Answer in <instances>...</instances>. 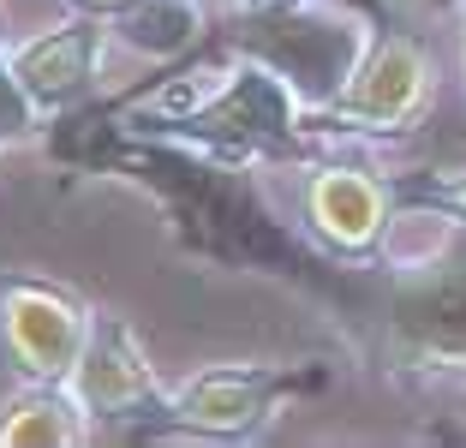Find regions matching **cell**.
Listing matches in <instances>:
<instances>
[{"instance_id":"1","label":"cell","mask_w":466,"mask_h":448,"mask_svg":"<svg viewBox=\"0 0 466 448\" xmlns=\"http://www.w3.org/2000/svg\"><path fill=\"white\" fill-rule=\"evenodd\" d=\"M0 335H6V353L18 359V371H30L36 382H72L84 341H90V317L60 287L6 281L0 287Z\"/></svg>"},{"instance_id":"2","label":"cell","mask_w":466,"mask_h":448,"mask_svg":"<svg viewBox=\"0 0 466 448\" xmlns=\"http://www.w3.org/2000/svg\"><path fill=\"white\" fill-rule=\"evenodd\" d=\"M72 389H78L84 412H96V419H132L156 401V377L120 317H90V341L72 371Z\"/></svg>"},{"instance_id":"3","label":"cell","mask_w":466,"mask_h":448,"mask_svg":"<svg viewBox=\"0 0 466 448\" xmlns=\"http://www.w3.org/2000/svg\"><path fill=\"white\" fill-rule=\"evenodd\" d=\"M281 389H288L281 371L216 365V371H198V377L174 394V419L186 424V431H204V436H246L269 419V401Z\"/></svg>"},{"instance_id":"4","label":"cell","mask_w":466,"mask_h":448,"mask_svg":"<svg viewBox=\"0 0 466 448\" xmlns=\"http://www.w3.org/2000/svg\"><path fill=\"white\" fill-rule=\"evenodd\" d=\"M96 25H60L48 30V36H30L25 48H13V78L18 90L30 96V108H66L72 96H84V84H90V66H96Z\"/></svg>"},{"instance_id":"5","label":"cell","mask_w":466,"mask_h":448,"mask_svg":"<svg viewBox=\"0 0 466 448\" xmlns=\"http://www.w3.org/2000/svg\"><path fill=\"white\" fill-rule=\"evenodd\" d=\"M419 102H425V55L407 36H383L370 48V60L359 66L341 108L365 126H400L419 114Z\"/></svg>"},{"instance_id":"6","label":"cell","mask_w":466,"mask_h":448,"mask_svg":"<svg viewBox=\"0 0 466 448\" xmlns=\"http://www.w3.org/2000/svg\"><path fill=\"white\" fill-rule=\"evenodd\" d=\"M311 221L335 245H370L377 228H383V191L353 168H329L311 186Z\"/></svg>"},{"instance_id":"7","label":"cell","mask_w":466,"mask_h":448,"mask_svg":"<svg viewBox=\"0 0 466 448\" xmlns=\"http://www.w3.org/2000/svg\"><path fill=\"white\" fill-rule=\"evenodd\" d=\"M78 436H84L78 407L60 394V382H36L0 407V443L6 448H66Z\"/></svg>"},{"instance_id":"8","label":"cell","mask_w":466,"mask_h":448,"mask_svg":"<svg viewBox=\"0 0 466 448\" xmlns=\"http://www.w3.org/2000/svg\"><path fill=\"white\" fill-rule=\"evenodd\" d=\"M126 36L137 42V48H156V55H167V48H179V42H192L198 30V13L186 6V0H144L132 18H126Z\"/></svg>"},{"instance_id":"9","label":"cell","mask_w":466,"mask_h":448,"mask_svg":"<svg viewBox=\"0 0 466 448\" xmlns=\"http://www.w3.org/2000/svg\"><path fill=\"white\" fill-rule=\"evenodd\" d=\"M30 96L18 90V78H13V66H0V144H6V137H18L30 126Z\"/></svg>"},{"instance_id":"10","label":"cell","mask_w":466,"mask_h":448,"mask_svg":"<svg viewBox=\"0 0 466 448\" xmlns=\"http://www.w3.org/2000/svg\"><path fill=\"white\" fill-rule=\"evenodd\" d=\"M449 198H454V204H461V209H466V179H461V186H454V191H449Z\"/></svg>"},{"instance_id":"11","label":"cell","mask_w":466,"mask_h":448,"mask_svg":"<svg viewBox=\"0 0 466 448\" xmlns=\"http://www.w3.org/2000/svg\"><path fill=\"white\" fill-rule=\"evenodd\" d=\"M96 6H120V0H96Z\"/></svg>"}]
</instances>
